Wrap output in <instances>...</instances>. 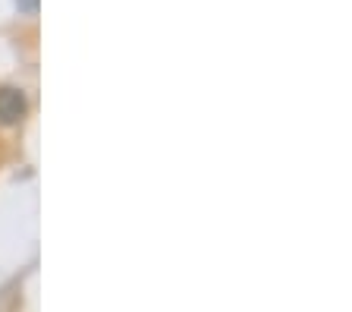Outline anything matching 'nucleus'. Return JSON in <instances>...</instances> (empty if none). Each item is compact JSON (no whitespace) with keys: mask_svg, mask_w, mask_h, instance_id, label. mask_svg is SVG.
Wrapping results in <instances>:
<instances>
[{"mask_svg":"<svg viewBox=\"0 0 352 312\" xmlns=\"http://www.w3.org/2000/svg\"><path fill=\"white\" fill-rule=\"evenodd\" d=\"M25 117V95L19 89H0V127H16Z\"/></svg>","mask_w":352,"mask_h":312,"instance_id":"1","label":"nucleus"},{"mask_svg":"<svg viewBox=\"0 0 352 312\" xmlns=\"http://www.w3.org/2000/svg\"><path fill=\"white\" fill-rule=\"evenodd\" d=\"M38 3H41V0H16V7H19V13H38Z\"/></svg>","mask_w":352,"mask_h":312,"instance_id":"2","label":"nucleus"}]
</instances>
